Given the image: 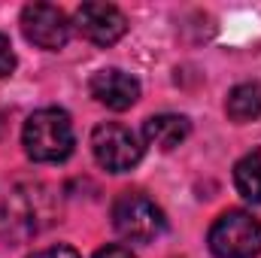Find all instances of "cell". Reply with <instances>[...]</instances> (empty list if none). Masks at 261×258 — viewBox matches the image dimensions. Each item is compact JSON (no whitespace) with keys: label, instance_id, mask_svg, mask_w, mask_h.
I'll return each mask as SVG.
<instances>
[{"label":"cell","instance_id":"ba28073f","mask_svg":"<svg viewBox=\"0 0 261 258\" xmlns=\"http://www.w3.org/2000/svg\"><path fill=\"white\" fill-rule=\"evenodd\" d=\"M40 222H37V197L28 189H15L6 197L3 213H0V231L9 240H28L31 234H37Z\"/></svg>","mask_w":261,"mask_h":258},{"label":"cell","instance_id":"9c48e42d","mask_svg":"<svg viewBox=\"0 0 261 258\" xmlns=\"http://www.w3.org/2000/svg\"><path fill=\"white\" fill-rule=\"evenodd\" d=\"M189 134H192V122H189L186 116H176V113L152 116V119H146V125H143V137H146V143L158 146L161 152L176 149L179 143H186Z\"/></svg>","mask_w":261,"mask_h":258},{"label":"cell","instance_id":"277c9868","mask_svg":"<svg viewBox=\"0 0 261 258\" xmlns=\"http://www.w3.org/2000/svg\"><path fill=\"white\" fill-rule=\"evenodd\" d=\"M91 152L94 161L110 170V173H125L140 164L143 158V143L130 128L119 122H103L91 131Z\"/></svg>","mask_w":261,"mask_h":258},{"label":"cell","instance_id":"7a4b0ae2","mask_svg":"<svg viewBox=\"0 0 261 258\" xmlns=\"http://www.w3.org/2000/svg\"><path fill=\"white\" fill-rule=\"evenodd\" d=\"M113 228L130 243H152L164 234V210L143 192H122L113 200Z\"/></svg>","mask_w":261,"mask_h":258},{"label":"cell","instance_id":"3957f363","mask_svg":"<svg viewBox=\"0 0 261 258\" xmlns=\"http://www.w3.org/2000/svg\"><path fill=\"white\" fill-rule=\"evenodd\" d=\"M210 249L216 258H255L261 252V222L246 210L222 213L210 228Z\"/></svg>","mask_w":261,"mask_h":258},{"label":"cell","instance_id":"6da1fadb","mask_svg":"<svg viewBox=\"0 0 261 258\" xmlns=\"http://www.w3.org/2000/svg\"><path fill=\"white\" fill-rule=\"evenodd\" d=\"M21 146H24L28 158L37 164H58V161L70 158V152L76 146L70 116L58 107L31 113L24 122V131H21Z\"/></svg>","mask_w":261,"mask_h":258},{"label":"cell","instance_id":"5b68a950","mask_svg":"<svg viewBox=\"0 0 261 258\" xmlns=\"http://www.w3.org/2000/svg\"><path fill=\"white\" fill-rule=\"evenodd\" d=\"M73 21L64 15V9L52 6V3H28L21 9V34L28 43L46 49V52H58L64 49L70 40Z\"/></svg>","mask_w":261,"mask_h":258},{"label":"cell","instance_id":"8992f818","mask_svg":"<svg viewBox=\"0 0 261 258\" xmlns=\"http://www.w3.org/2000/svg\"><path fill=\"white\" fill-rule=\"evenodd\" d=\"M73 28L82 40H88L94 46H113L125 37L128 18L113 3H82L73 12Z\"/></svg>","mask_w":261,"mask_h":258},{"label":"cell","instance_id":"30bf717a","mask_svg":"<svg viewBox=\"0 0 261 258\" xmlns=\"http://www.w3.org/2000/svg\"><path fill=\"white\" fill-rule=\"evenodd\" d=\"M225 113H228V119L237 122V125L261 119V85L258 82H240V85H234V88L228 91Z\"/></svg>","mask_w":261,"mask_h":258},{"label":"cell","instance_id":"8fae6325","mask_svg":"<svg viewBox=\"0 0 261 258\" xmlns=\"http://www.w3.org/2000/svg\"><path fill=\"white\" fill-rule=\"evenodd\" d=\"M234 186L249 203H261V149L246 152L234 164Z\"/></svg>","mask_w":261,"mask_h":258},{"label":"cell","instance_id":"5bb4252c","mask_svg":"<svg viewBox=\"0 0 261 258\" xmlns=\"http://www.w3.org/2000/svg\"><path fill=\"white\" fill-rule=\"evenodd\" d=\"M94 258H137L130 252L128 246H119V243H110V246H103V249H97Z\"/></svg>","mask_w":261,"mask_h":258},{"label":"cell","instance_id":"52a82bcc","mask_svg":"<svg viewBox=\"0 0 261 258\" xmlns=\"http://www.w3.org/2000/svg\"><path fill=\"white\" fill-rule=\"evenodd\" d=\"M88 88H91V97L97 104H103L107 110H116V113H125V110H130L140 100V82L130 73L116 70V67L97 70L91 76Z\"/></svg>","mask_w":261,"mask_h":258},{"label":"cell","instance_id":"7c38bea8","mask_svg":"<svg viewBox=\"0 0 261 258\" xmlns=\"http://www.w3.org/2000/svg\"><path fill=\"white\" fill-rule=\"evenodd\" d=\"M15 70V52H12V43L6 34H0V79L9 76Z\"/></svg>","mask_w":261,"mask_h":258},{"label":"cell","instance_id":"4fadbf2b","mask_svg":"<svg viewBox=\"0 0 261 258\" xmlns=\"http://www.w3.org/2000/svg\"><path fill=\"white\" fill-rule=\"evenodd\" d=\"M28 258H82L73 246H64V243H58V246H49V249H40V252H34V255Z\"/></svg>","mask_w":261,"mask_h":258}]
</instances>
